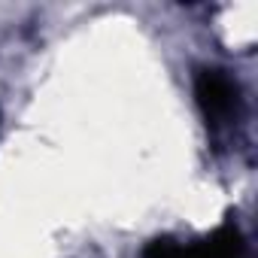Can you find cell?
Instances as JSON below:
<instances>
[{
    "label": "cell",
    "instance_id": "1",
    "mask_svg": "<svg viewBox=\"0 0 258 258\" xmlns=\"http://www.w3.org/2000/svg\"><path fill=\"white\" fill-rule=\"evenodd\" d=\"M195 97L207 124H225L237 112V85L222 70H201L195 79Z\"/></svg>",
    "mask_w": 258,
    "mask_h": 258
},
{
    "label": "cell",
    "instance_id": "2",
    "mask_svg": "<svg viewBox=\"0 0 258 258\" xmlns=\"http://www.w3.org/2000/svg\"><path fill=\"white\" fill-rule=\"evenodd\" d=\"M143 258H207L204 246H182L170 237H158L143 249Z\"/></svg>",
    "mask_w": 258,
    "mask_h": 258
}]
</instances>
